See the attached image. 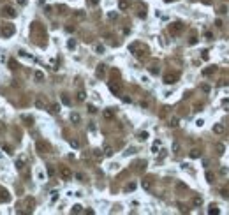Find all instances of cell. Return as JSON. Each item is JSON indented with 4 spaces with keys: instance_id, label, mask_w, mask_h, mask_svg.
Masks as SVG:
<instances>
[{
    "instance_id": "cell-36",
    "label": "cell",
    "mask_w": 229,
    "mask_h": 215,
    "mask_svg": "<svg viewBox=\"0 0 229 215\" xmlns=\"http://www.w3.org/2000/svg\"><path fill=\"white\" fill-rule=\"evenodd\" d=\"M56 198H58V192H53V196H51V199H53V201H56Z\"/></svg>"
},
{
    "instance_id": "cell-22",
    "label": "cell",
    "mask_w": 229,
    "mask_h": 215,
    "mask_svg": "<svg viewBox=\"0 0 229 215\" xmlns=\"http://www.w3.org/2000/svg\"><path fill=\"white\" fill-rule=\"evenodd\" d=\"M34 76H35V79H39V81H41V79H44V74H42V72H39V71H35Z\"/></svg>"
},
{
    "instance_id": "cell-29",
    "label": "cell",
    "mask_w": 229,
    "mask_h": 215,
    "mask_svg": "<svg viewBox=\"0 0 229 215\" xmlns=\"http://www.w3.org/2000/svg\"><path fill=\"white\" fill-rule=\"evenodd\" d=\"M58 109H60L58 104H53V106H51V113H58Z\"/></svg>"
},
{
    "instance_id": "cell-28",
    "label": "cell",
    "mask_w": 229,
    "mask_h": 215,
    "mask_svg": "<svg viewBox=\"0 0 229 215\" xmlns=\"http://www.w3.org/2000/svg\"><path fill=\"white\" fill-rule=\"evenodd\" d=\"M134 189H136V183H134V182H132V183H129V185L125 187V190H134Z\"/></svg>"
},
{
    "instance_id": "cell-15",
    "label": "cell",
    "mask_w": 229,
    "mask_h": 215,
    "mask_svg": "<svg viewBox=\"0 0 229 215\" xmlns=\"http://www.w3.org/2000/svg\"><path fill=\"white\" fill-rule=\"evenodd\" d=\"M222 131H224V127H222V125H219V123H217V125L213 127V132H215V134H220Z\"/></svg>"
},
{
    "instance_id": "cell-12",
    "label": "cell",
    "mask_w": 229,
    "mask_h": 215,
    "mask_svg": "<svg viewBox=\"0 0 229 215\" xmlns=\"http://www.w3.org/2000/svg\"><path fill=\"white\" fill-rule=\"evenodd\" d=\"M113 116H114L113 109H106V111H104V118H108V120H111Z\"/></svg>"
},
{
    "instance_id": "cell-35",
    "label": "cell",
    "mask_w": 229,
    "mask_h": 215,
    "mask_svg": "<svg viewBox=\"0 0 229 215\" xmlns=\"http://www.w3.org/2000/svg\"><path fill=\"white\" fill-rule=\"evenodd\" d=\"M204 37H206V39H212V37H213V34H212V32H206V34H204Z\"/></svg>"
},
{
    "instance_id": "cell-16",
    "label": "cell",
    "mask_w": 229,
    "mask_h": 215,
    "mask_svg": "<svg viewBox=\"0 0 229 215\" xmlns=\"http://www.w3.org/2000/svg\"><path fill=\"white\" fill-rule=\"evenodd\" d=\"M104 155L111 157V155H113V148H111V146H106V148H104Z\"/></svg>"
},
{
    "instance_id": "cell-6",
    "label": "cell",
    "mask_w": 229,
    "mask_h": 215,
    "mask_svg": "<svg viewBox=\"0 0 229 215\" xmlns=\"http://www.w3.org/2000/svg\"><path fill=\"white\" fill-rule=\"evenodd\" d=\"M60 176H62L64 180H69L71 176H72V171H71L69 168H62V169H60Z\"/></svg>"
},
{
    "instance_id": "cell-30",
    "label": "cell",
    "mask_w": 229,
    "mask_h": 215,
    "mask_svg": "<svg viewBox=\"0 0 229 215\" xmlns=\"http://www.w3.org/2000/svg\"><path fill=\"white\" fill-rule=\"evenodd\" d=\"M210 213H212V215H219V210H217L215 206H212V210H210Z\"/></svg>"
},
{
    "instance_id": "cell-2",
    "label": "cell",
    "mask_w": 229,
    "mask_h": 215,
    "mask_svg": "<svg viewBox=\"0 0 229 215\" xmlns=\"http://www.w3.org/2000/svg\"><path fill=\"white\" fill-rule=\"evenodd\" d=\"M35 150L39 153H48L49 152V143L48 141H37L35 143Z\"/></svg>"
},
{
    "instance_id": "cell-32",
    "label": "cell",
    "mask_w": 229,
    "mask_h": 215,
    "mask_svg": "<svg viewBox=\"0 0 229 215\" xmlns=\"http://www.w3.org/2000/svg\"><path fill=\"white\" fill-rule=\"evenodd\" d=\"M74 16H76V18H79V20H83V18H85V12H76Z\"/></svg>"
},
{
    "instance_id": "cell-9",
    "label": "cell",
    "mask_w": 229,
    "mask_h": 215,
    "mask_svg": "<svg viewBox=\"0 0 229 215\" xmlns=\"http://www.w3.org/2000/svg\"><path fill=\"white\" fill-rule=\"evenodd\" d=\"M2 34L5 37H11L12 34H14V27L12 25H9V27H4V30H2Z\"/></svg>"
},
{
    "instance_id": "cell-26",
    "label": "cell",
    "mask_w": 229,
    "mask_h": 215,
    "mask_svg": "<svg viewBox=\"0 0 229 215\" xmlns=\"http://www.w3.org/2000/svg\"><path fill=\"white\" fill-rule=\"evenodd\" d=\"M67 46H69L71 49H74V48H76V41H72V39H71V41L67 42Z\"/></svg>"
},
{
    "instance_id": "cell-5",
    "label": "cell",
    "mask_w": 229,
    "mask_h": 215,
    "mask_svg": "<svg viewBox=\"0 0 229 215\" xmlns=\"http://www.w3.org/2000/svg\"><path fill=\"white\" fill-rule=\"evenodd\" d=\"M104 74H106V65L104 64H99L97 69H95V76L97 78H104Z\"/></svg>"
},
{
    "instance_id": "cell-14",
    "label": "cell",
    "mask_w": 229,
    "mask_h": 215,
    "mask_svg": "<svg viewBox=\"0 0 229 215\" xmlns=\"http://www.w3.org/2000/svg\"><path fill=\"white\" fill-rule=\"evenodd\" d=\"M192 203H194V206H201V205H203V199H201V198H199V196H196V198H194V201H192Z\"/></svg>"
},
{
    "instance_id": "cell-18",
    "label": "cell",
    "mask_w": 229,
    "mask_h": 215,
    "mask_svg": "<svg viewBox=\"0 0 229 215\" xmlns=\"http://www.w3.org/2000/svg\"><path fill=\"white\" fill-rule=\"evenodd\" d=\"M85 97H86V94H85L83 90H79V92H78V101H85Z\"/></svg>"
},
{
    "instance_id": "cell-39",
    "label": "cell",
    "mask_w": 229,
    "mask_h": 215,
    "mask_svg": "<svg viewBox=\"0 0 229 215\" xmlns=\"http://www.w3.org/2000/svg\"><path fill=\"white\" fill-rule=\"evenodd\" d=\"M90 4H92V5H97V4H99V0H90Z\"/></svg>"
},
{
    "instance_id": "cell-4",
    "label": "cell",
    "mask_w": 229,
    "mask_h": 215,
    "mask_svg": "<svg viewBox=\"0 0 229 215\" xmlns=\"http://www.w3.org/2000/svg\"><path fill=\"white\" fill-rule=\"evenodd\" d=\"M2 14H4V16H7V18H16V11H14L12 7H9V5L2 9Z\"/></svg>"
},
{
    "instance_id": "cell-21",
    "label": "cell",
    "mask_w": 229,
    "mask_h": 215,
    "mask_svg": "<svg viewBox=\"0 0 229 215\" xmlns=\"http://www.w3.org/2000/svg\"><path fill=\"white\" fill-rule=\"evenodd\" d=\"M35 108H39V109H44V102H42L41 99H37V101H35Z\"/></svg>"
},
{
    "instance_id": "cell-33",
    "label": "cell",
    "mask_w": 229,
    "mask_h": 215,
    "mask_svg": "<svg viewBox=\"0 0 229 215\" xmlns=\"http://www.w3.org/2000/svg\"><path fill=\"white\" fill-rule=\"evenodd\" d=\"M143 187H145V189H150V182L145 180V182H143Z\"/></svg>"
},
{
    "instance_id": "cell-8",
    "label": "cell",
    "mask_w": 229,
    "mask_h": 215,
    "mask_svg": "<svg viewBox=\"0 0 229 215\" xmlns=\"http://www.w3.org/2000/svg\"><path fill=\"white\" fill-rule=\"evenodd\" d=\"M217 72V65H208L204 71H203V74L204 76H212V74H215Z\"/></svg>"
},
{
    "instance_id": "cell-7",
    "label": "cell",
    "mask_w": 229,
    "mask_h": 215,
    "mask_svg": "<svg viewBox=\"0 0 229 215\" xmlns=\"http://www.w3.org/2000/svg\"><path fill=\"white\" fill-rule=\"evenodd\" d=\"M130 7V0H118V9L120 11H127Z\"/></svg>"
},
{
    "instance_id": "cell-34",
    "label": "cell",
    "mask_w": 229,
    "mask_h": 215,
    "mask_svg": "<svg viewBox=\"0 0 229 215\" xmlns=\"http://www.w3.org/2000/svg\"><path fill=\"white\" fill-rule=\"evenodd\" d=\"M95 111H97V109H95L93 106H88V113H95Z\"/></svg>"
},
{
    "instance_id": "cell-23",
    "label": "cell",
    "mask_w": 229,
    "mask_h": 215,
    "mask_svg": "<svg viewBox=\"0 0 229 215\" xmlns=\"http://www.w3.org/2000/svg\"><path fill=\"white\" fill-rule=\"evenodd\" d=\"M62 102H64V104H67V106H69V104H71V99H69V97H67V95H62Z\"/></svg>"
},
{
    "instance_id": "cell-24",
    "label": "cell",
    "mask_w": 229,
    "mask_h": 215,
    "mask_svg": "<svg viewBox=\"0 0 229 215\" xmlns=\"http://www.w3.org/2000/svg\"><path fill=\"white\" fill-rule=\"evenodd\" d=\"M178 122H180V120L175 116V118H171V123H169V125H171V127H176V125H178Z\"/></svg>"
},
{
    "instance_id": "cell-13",
    "label": "cell",
    "mask_w": 229,
    "mask_h": 215,
    "mask_svg": "<svg viewBox=\"0 0 229 215\" xmlns=\"http://www.w3.org/2000/svg\"><path fill=\"white\" fill-rule=\"evenodd\" d=\"M189 155H190V159H199V157H201V152H199V150H192Z\"/></svg>"
},
{
    "instance_id": "cell-37",
    "label": "cell",
    "mask_w": 229,
    "mask_h": 215,
    "mask_svg": "<svg viewBox=\"0 0 229 215\" xmlns=\"http://www.w3.org/2000/svg\"><path fill=\"white\" fill-rule=\"evenodd\" d=\"M16 2H18L20 5H25V4H27V0H16Z\"/></svg>"
},
{
    "instance_id": "cell-3",
    "label": "cell",
    "mask_w": 229,
    "mask_h": 215,
    "mask_svg": "<svg viewBox=\"0 0 229 215\" xmlns=\"http://www.w3.org/2000/svg\"><path fill=\"white\" fill-rule=\"evenodd\" d=\"M182 30H183V25H182L180 21H175V23H171V25H169V32H171L173 35H178Z\"/></svg>"
},
{
    "instance_id": "cell-31",
    "label": "cell",
    "mask_w": 229,
    "mask_h": 215,
    "mask_svg": "<svg viewBox=\"0 0 229 215\" xmlns=\"http://www.w3.org/2000/svg\"><path fill=\"white\" fill-rule=\"evenodd\" d=\"M95 51H97V53H102V51H104V46H101V44H99V46L95 48Z\"/></svg>"
},
{
    "instance_id": "cell-25",
    "label": "cell",
    "mask_w": 229,
    "mask_h": 215,
    "mask_svg": "<svg viewBox=\"0 0 229 215\" xmlns=\"http://www.w3.org/2000/svg\"><path fill=\"white\" fill-rule=\"evenodd\" d=\"M109 90H111L113 94H116V95H118V86H116V85H109Z\"/></svg>"
},
{
    "instance_id": "cell-27",
    "label": "cell",
    "mask_w": 229,
    "mask_h": 215,
    "mask_svg": "<svg viewBox=\"0 0 229 215\" xmlns=\"http://www.w3.org/2000/svg\"><path fill=\"white\" fill-rule=\"evenodd\" d=\"M146 138H148V132H139V139L141 141H145Z\"/></svg>"
},
{
    "instance_id": "cell-19",
    "label": "cell",
    "mask_w": 229,
    "mask_h": 215,
    "mask_svg": "<svg viewBox=\"0 0 229 215\" xmlns=\"http://www.w3.org/2000/svg\"><path fill=\"white\" fill-rule=\"evenodd\" d=\"M71 120H72L74 123H78V122H79V115H78V113H72V115H71Z\"/></svg>"
},
{
    "instance_id": "cell-11",
    "label": "cell",
    "mask_w": 229,
    "mask_h": 215,
    "mask_svg": "<svg viewBox=\"0 0 229 215\" xmlns=\"http://www.w3.org/2000/svg\"><path fill=\"white\" fill-rule=\"evenodd\" d=\"M206 182H208V183H213V182H215V175H213L212 171H206Z\"/></svg>"
},
{
    "instance_id": "cell-1",
    "label": "cell",
    "mask_w": 229,
    "mask_h": 215,
    "mask_svg": "<svg viewBox=\"0 0 229 215\" xmlns=\"http://www.w3.org/2000/svg\"><path fill=\"white\" fill-rule=\"evenodd\" d=\"M178 81V74L176 72H166L164 74V83L166 85H173V83H176Z\"/></svg>"
},
{
    "instance_id": "cell-10",
    "label": "cell",
    "mask_w": 229,
    "mask_h": 215,
    "mask_svg": "<svg viewBox=\"0 0 229 215\" xmlns=\"http://www.w3.org/2000/svg\"><path fill=\"white\" fill-rule=\"evenodd\" d=\"M220 196H224L226 199H229V185H226V187L220 189Z\"/></svg>"
},
{
    "instance_id": "cell-20",
    "label": "cell",
    "mask_w": 229,
    "mask_h": 215,
    "mask_svg": "<svg viewBox=\"0 0 229 215\" xmlns=\"http://www.w3.org/2000/svg\"><path fill=\"white\" fill-rule=\"evenodd\" d=\"M201 90H203L204 94H210V90H212V88H210V85H201Z\"/></svg>"
},
{
    "instance_id": "cell-38",
    "label": "cell",
    "mask_w": 229,
    "mask_h": 215,
    "mask_svg": "<svg viewBox=\"0 0 229 215\" xmlns=\"http://www.w3.org/2000/svg\"><path fill=\"white\" fill-rule=\"evenodd\" d=\"M71 145H72L74 148H78V146H79V143H78V141H71Z\"/></svg>"
},
{
    "instance_id": "cell-17",
    "label": "cell",
    "mask_w": 229,
    "mask_h": 215,
    "mask_svg": "<svg viewBox=\"0 0 229 215\" xmlns=\"http://www.w3.org/2000/svg\"><path fill=\"white\" fill-rule=\"evenodd\" d=\"M83 210H81V205H74L72 206V213H81Z\"/></svg>"
}]
</instances>
